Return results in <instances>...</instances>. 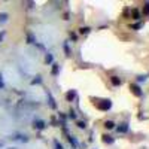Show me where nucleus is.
I'll return each instance as SVG.
<instances>
[{
	"label": "nucleus",
	"mask_w": 149,
	"mask_h": 149,
	"mask_svg": "<svg viewBox=\"0 0 149 149\" xmlns=\"http://www.w3.org/2000/svg\"><path fill=\"white\" fill-rule=\"evenodd\" d=\"M130 90H131V93H133L136 97H142V95H143V91L140 90V86H139L137 84H131V85H130Z\"/></svg>",
	"instance_id": "1"
},
{
	"label": "nucleus",
	"mask_w": 149,
	"mask_h": 149,
	"mask_svg": "<svg viewBox=\"0 0 149 149\" xmlns=\"http://www.w3.org/2000/svg\"><path fill=\"white\" fill-rule=\"evenodd\" d=\"M97 106H98V109H100V110H109L112 107V102L110 100H102Z\"/></svg>",
	"instance_id": "2"
},
{
	"label": "nucleus",
	"mask_w": 149,
	"mask_h": 149,
	"mask_svg": "<svg viewBox=\"0 0 149 149\" xmlns=\"http://www.w3.org/2000/svg\"><path fill=\"white\" fill-rule=\"evenodd\" d=\"M46 97H48V104L51 109H57V103H55V98L52 97L51 91H46Z\"/></svg>",
	"instance_id": "3"
},
{
	"label": "nucleus",
	"mask_w": 149,
	"mask_h": 149,
	"mask_svg": "<svg viewBox=\"0 0 149 149\" xmlns=\"http://www.w3.org/2000/svg\"><path fill=\"white\" fill-rule=\"evenodd\" d=\"M10 139L12 140H18V142H29V137L26 134H14V136H10Z\"/></svg>",
	"instance_id": "4"
},
{
	"label": "nucleus",
	"mask_w": 149,
	"mask_h": 149,
	"mask_svg": "<svg viewBox=\"0 0 149 149\" xmlns=\"http://www.w3.org/2000/svg\"><path fill=\"white\" fill-rule=\"evenodd\" d=\"M34 128L36 130H43L45 127H46V124H45V121H42V119H34Z\"/></svg>",
	"instance_id": "5"
},
{
	"label": "nucleus",
	"mask_w": 149,
	"mask_h": 149,
	"mask_svg": "<svg viewBox=\"0 0 149 149\" xmlns=\"http://www.w3.org/2000/svg\"><path fill=\"white\" fill-rule=\"evenodd\" d=\"M128 131V122H121L118 127V133H127Z\"/></svg>",
	"instance_id": "6"
},
{
	"label": "nucleus",
	"mask_w": 149,
	"mask_h": 149,
	"mask_svg": "<svg viewBox=\"0 0 149 149\" xmlns=\"http://www.w3.org/2000/svg\"><path fill=\"white\" fill-rule=\"evenodd\" d=\"M67 139H69V142H70V145L76 149L79 145H78V140H76V137H74V136H72V134H67Z\"/></svg>",
	"instance_id": "7"
},
{
	"label": "nucleus",
	"mask_w": 149,
	"mask_h": 149,
	"mask_svg": "<svg viewBox=\"0 0 149 149\" xmlns=\"http://www.w3.org/2000/svg\"><path fill=\"white\" fill-rule=\"evenodd\" d=\"M66 98H67V102H73L74 98H76V91H74V90H70V91L66 94Z\"/></svg>",
	"instance_id": "8"
},
{
	"label": "nucleus",
	"mask_w": 149,
	"mask_h": 149,
	"mask_svg": "<svg viewBox=\"0 0 149 149\" xmlns=\"http://www.w3.org/2000/svg\"><path fill=\"white\" fill-rule=\"evenodd\" d=\"M103 142H104V143H107V145H112V143L115 142V139L112 137V136H107V134H104V136H103Z\"/></svg>",
	"instance_id": "9"
},
{
	"label": "nucleus",
	"mask_w": 149,
	"mask_h": 149,
	"mask_svg": "<svg viewBox=\"0 0 149 149\" xmlns=\"http://www.w3.org/2000/svg\"><path fill=\"white\" fill-rule=\"evenodd\" d=\"M110 82H112V85H115V86L121 85V79H119L118 76H112V78H110Z\"/></svg>",
	"instance_id": "10"
},
{
	"label": "nucleus",
	"mask_w": 149,
	"mask_h": 149,
	"mask_svg": "<svg viewBox=\"0 0 149 149\" xmlns=\"http://www.w3.org/2000/svg\"><path fill=\"white\" fill-rule=\"evenodd\" d=\"M52 61H54V57H52V54H49V52H48V54H46V57H45V63H46V64H51Z\"/></svg>",
	"instance_id": "11"
},
{
	"label": "nucleus",
	"mask_w": 149,
	"mask_h": 149,
	"mask_svg": "<svg viewBox=\"0 0 149 149\" xmlns=\"http://www.w3.org/2000/svg\"><path fill=\"white\" fill-rule=\"evenodd\" d=\"M104 127H106L107 130H112V128H115V122H113V121H106V122H104Z\"/></svg>",
	"instance_id": "12"
},
{
	"label": "nucleus",
	"mask_w": 149,
	"mask_h": 149,
	"mask_svg": "<svg viewBox=\"0 0 149 149\" xmlns=\"http://www.w3.org/2000/svg\"><path fill=\"white\" fill-rule=\"evenodd\" d=\"M8 14H6V12H2V14H0V24H2V22H6L8 21Z\"/></svg>",
	"instance_id": "13"
},
{
	"label": "nucleus",
	"mask_w": 149,
	"mask_h": 149,
	"mask_svg": "<svg viewBox=\"0 0 149 149\" xmlns=\"http://www.w3.org/2000/svg\"><path fill=\"white\" fill-rule=\"evenodd\" d=\"M131 14H133V18H134V19H140V12H139L137 9H133Z\"/></svg>",
	"instance_id": "14"
},
{
	"label": "nucleus",
	"mask_w": 149,
	"mask_h": 149,
	"mask_svg": "<svg viewBox=\"0 0 149 149\" xmlns=\"http://www.w3.org/2000/svg\"><path fill=\"white\" fill-rule=\"evenodd\" d=\"M58 69H60V66H58L57 63H54V64H52V72H51L54 76H57V74H58Z\"/></svg>",
	"instance_id": "15"
},
{
	"label": "nucleus",
	"mask_w": 149,
	"mask_h": 149,
	"mask_svg": "<svg viewBox=\"0 0 149 149\" xmlns=\"http://www.w3.org/2000/svg\"><path fill=\"white\" fill-rule=\"evenodd\" d=\"M27 43H36V39L33 37V34H31V33H29V34H27Z\"/></svg>",
	"instance_id": "16"
},
{
	"label": "nucleus",
	"mask_w": 149,
	"mask_h": 149,
	"mask_svg": "<svg viewBox=\"0 0 149 149\" xmlns=\"http://www.w3.org/2000/svg\"><path fill=\"white\" fill-rule=\"evenodd\" d=\"M90 30H91L90 27H81V29H79L81 34H88V33H90Z\"/></svg>",
	"instance_id": "17"
},
{
	"label": "nucleus",
	"mask_w": 149,
	"mask_h": 149,
	"mask_svg": "<svg viewBox=\"0 0 149 149\" xmlns=\"http://www.w3.org/2000/svg\"><path fill=\"white\" fill-rule=\"evenodd\" d=\"M64 51H66V55L69 57L72 52H70V49H69V42H64Z\"/></svg>",
	"instance_id": "18"
},
{
	"label": "nucleus",
	"mask_w": 149,
	"mask_h": 149,
	"mask_svg": "<svg viewBox=\"0 0 149 149\" xmlns=\"http://www.w3.org/2000/svg\"><path fill=\"white\" fill-rule=\"evenodd\" d=\"M54 148H55V149H64V148H63V145H61L58 140H54Z\"/></svg>",
	"instance_id": "19"
},
{
	"label": "nucleus",
	"mask_w": 149,
	"mask_h": 149,
	"mask_svg": "<svg viewBox=\"0 0 149 149\" xmlns=\"http://www.w3.org/2000/svg\"><path fill=\"white\" fill-rule=\"evenodd\" d=\"M69 118H70V119H76V112L70 109V112H69Z\"/></svg>",
	"instance_id": "20"
},
{
	"label": "nucleus",
	"mask_w": 149,
	"mask_h": 149,
	"mask_svg": "<svg viewBox=\"0 0 149 149\" xmlns=\"http://www.w3.org/2000/svg\"><path fill=\"white\" fill-rule=\"evenodd\" d=\"M40 82H42V78H40V76H36V79H33V81H31V85L40 84Z\"/></svg>",
	"instance_id": "21"
},
{
	"label": "nucleus",
	"mask_w": 149,
	"mask_h": 149,
	"mask_svg": "<svg viewBox=\"0 0 149 149\" xmlns=\"http://www.w3.org/2000/svg\"><path fill=\"white\" fill-rule=\"evenodd\" d=\"M143 14H149V2L143 5Z\"/></svg>",
	"instance_id": "22"
},
{
	"label": "nucleus",
	"mask_w": 149,
	"mask_h": 149,
	"mask_svg": "<svg viewBox=\"0 0 149 149\" xmlns=\"http://www.w3.org/2000/svg\"><path fill=\"white\" fill-rule=\"evenodd\" d=\"M5 88V82H3V74L0 73V90H3Z\"/></svg>",
	"instance_id": "23"
},
{
	"label": "nucleus",
	"mask_w": 149,
	"mask_h": 149,
	"mask_svg": "<svg viewBox=\"0 0 149 149\" xmlns=\"http://www.w3.org/2000/svg\"><path fill=\"white\" fill-rule=\"evenodd\" d=\"M131 29H133V30H139V29H142V24L137 22V24H134V26H131Z\"/></svg>",
	"instance_id": "24"
},
{
	"label": "nucleus",
	"mask_w": 149,
	"mask_h": 149,
	"mask_svg": "<svg viewBox=\"0 0 149 149\" xmlns=\"http://www.w3.org/2000/svg\"><path fill=\"white\" fill-rule=\"evenodd\" d=\"M78 127H79V128H85V127H86V124H85L84 121H79V122H78Z\"/></svg>",
	"instance_id": "25"
},
{
	"label": "nucleus",
	"mask_w": 149,
	"mask_h": 149,
	"mask_svg": "<svg viewBox=\"0 0 149 149\" xmlns=\"http://www.w3.org/2000/svg\"><path fill=\"white\" fill-rule=\"evenodd\" d=\"M5 34H6V31H5V30H3V31H0V43H2V40H3Z\"/></svg>",
	"instance_id": "26"
},
{
	"label": "nucleus",
	"mask_w": 149,
	"mask_h": 149,
	"mask_svg": "<svg viewBox=\"0 0 149 149\" xmlns=\"http://www.w3.org/2000/svg\"><path fill=\"white\" fill-rule=\"evenodd\" d=\"M70 39H72V40H76V34H74V33H70Z\"/></svg>",
	"instance_id": "27"
},
{
	"label": "nucleus",
	"mask_w": 149,
	"mask_h": 149,
	"mask_svg": "<svg viewBox=\"0 0 149 149\" xmlns=\"http://www.w3.org/2000/svg\"><path fill=\"white\" fill-rule=\"evenodd\" d=\"M137 81H139V82H142V81H146V76H139V78H137Z\"/></svg>",
	"instance_id": "28"
},
{
	"label": "nucleus",
	"mask_w": 149,
	"mask_h": 149,
	"mask_svg": "<svg viewBox=\"0 0 149 149\" xmlns=\"http://www.w3.org/2000/svg\"><path fill=\"white\" fill-rule=\"evenodd\" d=\"M2 146H3V143H2V142H0V148H2Z\"/></svg>",
	"instance_id": "29"
},
{
	"label": "nucleus",
	"mask_w": 149,
	"mask_h": 149,
	"mask_svg": "<svg viewBox=\"0 0 149 149\" xmlns=\"http://www.w3.org/2000/svg\"><path fill=\"white\" fill-rule=\"evenodd\" d=\"M8 149H14V148H8Z\"/></svg>",
	"instance_id": "30"
}]
</instances>
